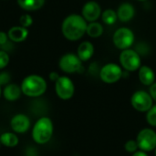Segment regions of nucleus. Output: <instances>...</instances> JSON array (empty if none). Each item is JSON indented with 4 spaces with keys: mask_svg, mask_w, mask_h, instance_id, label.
<instances>
[{
    "mask_svg": "<svg viewBox=\"0 0 156 156\" xmlns=\"http://www.w3.org/2000/svg\"><path fill=\"white\" fill-rule=\"evenodd\" d=\"M29 31L28 28L24 27L20 25L14 26L10 27L7 31V35L9 37V40L15 43H20L25 41L28 37Z\"/></svg>",
    "mask_w": 156,
    "mask_h": 156,
    "instance_id": "nucleus-13",
    "label": "nucleus"
},
{
    "mask_svg": "<svg viewBox=\"0 0 156 156\" xmlns=\"http://www.w3.org/2000/svg\"><path fill=\"white\" fill-rule=\"evenodd\" d=\"M11 80V76L7 71H1L0 72V85L1 86H5L10 83Z\"/></svg>",
    "mask_w": 156,
    "mask_h": 156,
    "instance_id": "nucleus-26",
    "label": "nucleus"
},
{
    "mask_svg": "<svg viewBox=\"0 0 156 156\" xmlns=\"http://www.w3.org/2000/svg\"><path fill=\"white\" fill-rule=\"evenodd\" d=\"M94 53V47L90 41H83L80 43L77 49V55L80 58V60L88 61Z\"/></svg>",
    "mask_w": 156,
    "mask_h": 156,
    "instance_id": "nucleus-17",
    "label": "nucleus"
},
{
    "mask_svg": "<svg viewBox=\"0 0 156 156\" xmlns=\"http://www.w3.org/2000/svg\"><path fill=\"white\" fill-rule=\"evenodd\" d=\"M154 154H155V156H156V148H155V150H154Z\"/></svg>",
    "mask_w": 156,
    "mask_h": 156,
    "instance_id": "nucleus-32",
    "label": "nucleus"
},
{
    "mask_svg": "<svg viewBox=\"0 0 156 156\" xmlns=\"http://www.w3.org/2000/svg\"><path fill=\"white\" fill-rule=\"evenodd\" d=\"M58 78H59V75H58L57 72H55V71L50 72V74H49V79H50V80H52V81L55 82Z\"/></svg>",
    "mask_w": 156,
    "mask_h": 156,
    "instance_id": "nucleus-29",
    "label": "nucleus"
},
{
    "mask_svg": "<svg viewBox=\"0 0 156 156\" xmlns=\"http://www.w3.org/2000/svg\"><path fill=\"white\" fill-rule=\"evenodd\" d=\"M116 13H117L118 19H120L122 22H127V21H130L134 16L135 9L132 4L123 3L119 6Z\"/></svg>",
    "mask_w": 156,
    "mask_h": 156,
    "instance_id": "nucleus-15",
    "label": "nucleus"
},
{
    "mask_svg": "<svg viewBox=\"0 0 156 156\" xmlns=\"http://www.w3.org/2000/svg\"><path fill=\"white\" fill-rule=\"evenodd\" d=\"M146 122L149 125L156 127V104L153 105V107L146 112Z\"/></svg>",
    "mask_w": 156,
    "mask_h": 156,
    "instance_id": "nucleus-22",
    "label": "nucleus"
},
{
    "mask_svg": "<svg viewBox=\"0 0 156 156\" xmlns=\"http://www.w3.org/2000/svg\"><path fill=\"white\" fill-rule=\"evenodd\" d=\"M22 94L21 87L15 83H9L4 87L2 90L3 97L8 101H17Z\"/></svg>",
    "mask_w": 156,
    "mask_h": 156,
    "instance_id": "nucleus-14",
    "label": "nucleus"
},
{
    "mask_svg": "<svg viewBox=\"0 0 156 156\" xmlns=\"http://www.w3.org/2000/svg\"><path fill=\"white\" fill-rule=\"evenodd\" d=\"M18 6L27 12L41 9L45 5V0H16Z\"/></svg>",
    "mask_w": 156,
    "mask_h": 156,
    "instance_id": "nucleus-18",
    "label": "nucleus"
},
{
    "mask_svg": "<svg viewBox=\"0 0 156 156\" xmlns=\"http://www.w3.org/2000/svg\"><path fill=\"white\" fill-rule=\"evenodd\" d=\"M124 150L127 153H130V154H133L136 151H138L139 146H138V144H137L136 140H129V141H127L125 143V144H124Z\"/></svg>",
    "mask_w": 156,
    "mask_h": 156,
    "instance_id": "nucleus-24",
    "label": "nucleus"
},
{
    "mask_svg": "<svg viewBox=\"0 0 156 156\" xmlns=\"http://www.w3.org/2000/svg\"><path fill=\"white\" fill-rule=\"evenodd\" d=\"M55 91L59 99L63 101H68L71 99L74 95V83L69 77L59 76V78L55 81Z\"/></svg>",
    "mask_w": 156,
    "mask_h": 156,
    "instance_id": "nucleus-5",
    "label": "nucleus"
},
{
    "mask_svg": "<svg viewBox=\"0 0 156 156\" xmlns=\"http://www.w3.org/2000/svg\"><path fill=\"white\" fill-rule=\"evenodd\" d=\"M9 37L6 32L5 31H0V46H5L8 42Z\"/></svg>",
    "mask_w": 156,
    "mask_h": 156,
    "instance_id": "nucleus-27",
    "label": "nucleus"
},
{
    "mask_svg": "<svg viewBox=\"0 0 156 156\" xmlns=\"http://www.w3.org/2000/svg\"><path fill=\"white\" fill-rule=\"evenodd\" d=\"M10 57L5 50H0V69H4L9 64Z\"/></svg>",
    "mask_w": 156,
    "mask_h": 156,
    "instance_id": "nucleus-25",
    "label": "nucleus"
},
{
    "mask_svg": "<svg viewBox=\"0 0 156 156\" xmlns=\"http://www.w3.org/2000/svg\"><path fill=\"white\" fill-rule=\"evenodd\" d=\"M33 24V17L29 14H24L19 17V25L28 28Z\"/></svg>",
    "mask_w": 156,
    "mask_h": 156,
    "instance_id": "nucleus-23",
    "label": "nucleus"
},
{
    "mask_svg": "<svg viewBox=\"0 0 156 156\" xmlns=\"http://www.w3.org/2000/svg\"><path fill=\"white\" fill-rule=\"evenodd\" d=\"M131 104L137 112H147L153 107L154 100L149 92L145 90H137L131 98Z\"/></svg>",
    "mask_w": 156,
    "mask_h": 156,
    "instance_id": "nucleus-6",
    "label": "nucleus"
},
{
    "mask_svg": "<svg viewBox=\"0 0 156 156\" xmlns=\"http://www.w3.org/2000/svg\"><path fill=\"white\" fill-rule=\"evenodd\" d=\"M132 156H148V154H147L146 152L139 150V151H136L135 153L132 154Z\"/></svg>",
    "mask_w": 156,
    "mask_h": 156,
    "instance_id": "nucleus-30",
    "label": "nucleus"
},
{
    "mask_svg": "<svg viewBox=\"0 0 156 156\" xmlns=\"http://www.w3.org/2000/svg\"><path fill=\"white\" fill-rule=\"evenodd\" d=\"M0 146H1V144H0Z\"/></svg>",
    "mask_w": 156,
    "mask_h": 156,
    "instance_id": "nucleus-34",
    "label": "nucleus"
},
{
    "mask_svg": "<svg viewBox=\"0 0 156 156\" xmlns=\"http://www.w3.org/2000/svg\"><path fill=\"white\" fill-rule=\"evenodd\" d=\"M138 1H146V0H138Z\"/></svg>",
    "mask_w": 156,
    "mask_h": 156,
    "instance_id": "nucleus-33",
    "label": "nucleus"
},
{
    "mask_svg": "<svg viewBox=\"0 0 156 156\" xmlns=\"http://www.w3.org/2000/svg\"><path fill=\"white\" fill-rule=\"evenodd\" d=\"M88 23L81 15L70 14L65 17L61 25V32L65 38L70 41L80 39L87 30Z\"/></svg>",
    "mask_w": 156,
    "mask_h": 156,
    "instance_id": "nucleus-1",
    "label": "nucleus"
},
{
    "mask_svg": "<svg viewBox=\"0 0 156 156\" xmlns=\"http://www.w3.org/2000/svg\"><path fill=\"white\" fill-rule=\"evenodd\" d=\"M139 150L144 152H152L156 148V132L151 128L141 130L136 137Z\"/></svg>",
    "mask_w": 156,
    "mask_h": 156,
    "instance_id": "nucleus-4",
    "label": "nucleus"
},
{
    "mask_svg": "<svg viewBox=\"0 0 156 156\" xmlns=\"http://www.w3.org/2000/svg\"><path fill=\"white\" fill-rule=\"evenodd\" d=\"M10 126L15 133H24L27 132L30 127V120L26 114L18 113L11 119Z\"/></svg>",
    "mask_w": 156,
    "mask_h": 156,
    "instance_id": "nucleus-12",
    "label": "nucleus"
},
{
    "mask_svg": "<svg viewBox=\"0 0 156 156\" xmlns=\"http://www.w3.org/2000/svg\"><path fill=\"white\" fill-rule=\"evenodd\" d=\"M149 93L151 95V97L153 98V100L156 101V82L153 83L150 88H149Z\"/></svg>",
    "mask_w": 156,
    "mask_h": 156,
    "instance_id": "nucleus-28",
    "label": "nucleus"
},
{
    "mask_svg": "<svg viewBox=\"0 0 156 156\" xmlns=\"http://www.w3.org/2000/svg\"><path fill=\"white\" fill-rule=\"evenodd\" d=\"M54 126L51 119L48 117H41L33 126L32 138L37 144H45L52 138Z\"/></svg>",
    "mask_w": 156,
    "mask_h": 156,
    "instance_id": "nucleus-3",
    "label": "nucleus"
},
{
    "mask_svg": "<svg viewBox=\"0 0 156 156\" xmlns=\"http://www.w3.org/2000/svg\"><path fill=\"white\" fill-rule=\"evenodd\" d=\"M1 96H2V86L0 85V98H1Z\"/></svg>",
    "mask_w": 156,
    "mask_h": 156,
    "instance_id": "nucleus-31",
    "label": "nucleus"
},
{
    "mask_svg": "<svg viewBox=\"0 0 156 156\" xmlns=\"http://www.w3.org/2000/svg\"><path fill=\"white\" fill-rule=\"evenodd\" d=\"M114 45L119 49H127L134 42V34L128 27H121L117 29L112 37Z\"/></svg>",
    "mask_w": 156,
    "mask_h": 156,
    "instance_id": "nucleus-8",
    "label": "nucleus"
},
{
    "mask_svg": "<svg viewBox=\"0 0 156 156\" xmlns=\"http://www.w3.org/2000/svg\"><path fill=\"white\" fill-rule=\"evenodd\" d=\"M20 87L24 95L30 98H37L46 92L48 84L43 77L37 74H31L22 80Z\"/></svg>",
    "mask_w": 156,
    "mask_h": 156,
    "instance_id": "nucleus-2",
    "label": "nucleus"
},
{
    "mask_svg": "<svg viewBox=\"0 0 156 156\" xmlns=\"http://www.w3.org/2000/svg\"><path fill=\"white\" fill-rule=\"evenodd\" d=\"M101 15V9L100 5L95 1L87 2L81 10V16L88 22L96 21Z\"/></svg>",
    "mask_w": 156,
    "mask_h": 156,
    "instance_id": "nucleus-11",
    "label": "nucleus"
},
{
    "mask_svg": "<svg viewBox=\"0 0 156 156\" xmlns=\"http://www.w3.org/2000/svg\"><path fill=\"white\" fill-rule=\"evenodd\" d=\"M139 80L145 86H151L155 82V74L148 66H141L139 69Z\"/></svg>",
    "mask_w": 156,
    "mask_h": 156,
    "instance_id": "nucleus-16",
    "label": "nucleus"
},
{
    "mask_svg": "<svg viewBox=\"0 0 156 156\" xmlns=\"http://www.w3.org/2000/svg\"><path fill=\"white\" fill-rule=\"evenodd\" d=\"M120 62L124 69L134 71L141 67V57L135 50L127 48L122 51L120 55Z\"/></svg>",
    "mask_w": 156,
    "mask_h": 156,
    "instance_id": "nucleus-9",
    "label": "nucleus"
},
{
    "mask_svg": "<svg viewBox=\"0 0 156 156\" xmlns=\"http://www.w3.org/2000/svg\"><path fill=\"white\" fill-rule=\"evenodd\" d=\"M102 21L107 25H113L118 19L117 13L112 9H106L101 14Z\"/></svg>",
    "mask_w": 156,
    "mask_h": 156,
    "instance_id": "nucleus-21",
    "label": "nucleus"
},
{
    "mask_svg": "<svg viewBox=\"0 0 156 156\" xmlns=\"http://www.w3.org/2000/svg\"><path fill=\"white\" fill-rule=\"evenodd\" d=\"M123 75L122 68L115 63H108L103 66L100 71L101 80L108 84H112L119 81Z\"/></svg>",
    "mask_w": 156,
    "mask_h": 156,
    "instance_id": "nucleus-10",
    "label": "nucleus"
},
{
    "mask_svg": "<svg viewBox=\"0 0 156 156\" xmlns=\"http://www.w3.org/2000/svg\"><path fill=\"white\" fill-rule=\"evenodd\" d=\"M58 67L65 73L71 74L80 72L82 69V61L78 57V55L73 53H67L59 58Z\"/></svg>",
    "mask_w": 156,
    "mask_h": 156,
    "instance_id": "nucleus-7",
    "label": "nucleus"
},
{
    "mask_svg": "<svg viewBox=\"0 0 156 156\" xmlns=\"http://www.w3.org/2000/svg\"><path fill=\"white\" fill-rule=\"evenodd\" d=\"M86 33L90 37H99L102 35L103 33V27L101 26V23H98L96 21L94 22H90L87 26V30Z\"/></svg>",
    "mask_w": 156,
    "mask_h": 156,
    "instance_id": "nucleus-20",
    "label": "nucleus"
},
{
    "mask_svg": "<svg viewBox=\"0 0 156 156\" xmlns=\"http://www.w3.org/2000/svg\"><path fill=\"white\" fill-rule=\"evenodd\" d=\"M19 139L14 133H4L0 135V144L5 147H15L18 144Z\"/></svg>",
    "mask_w": 156,
    "mask_h": 156,
    "instance_id": "nucleus-19",
    "label": "nucleus"
}]
</instances>
